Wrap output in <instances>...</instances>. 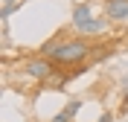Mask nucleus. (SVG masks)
Listing matches in <instances>:
<instances>
[{"label":"nucleus","mask_w":128,"mask_h":122,"mask_svg":"<svg viewBox=\"0 0 128 122\" xmlns=\"http://www.w3.org/2000/svg\"><path fill=\"white\" fill-rule=\"evenodd\" d=\"M93 49H96V44H93L90 38L76 35V38H70L56 55H52V61H56L58 70H61V67H79V64H88V61H90Z\"/></svg>","instance_id":"nucleus-1"},{"label":"nucleus","mask_w":128,"mask_h":122,"mask_svg":"<svg viewBox=\"0 0 128 122\" xmlns=\"http://www.w3.org/2000/svg\"><path fill=\"white\" fill-rule=\"evenodd\" d=\"M20 70H24V76H29V79H35V81H41V84L58 73L56 61H52V58H44V55H32V58H26L24 64H20Z\"/></svg>","instance_id":"nucleus-2"},{"label":"nucleus","mask_w":128,"mask_h":122,"mask_svg":"<svg viewBox=\"0 0 128 122\" xmlns=\"http://www.w3.org/2000/svg\"><path fill=\"white\" fill-rule=\"evenodd\" d=\"M102 6H105V17L111 23L128 20V0H102Z\"/></svg>","instance_id":"nucleus-3"},{"label":"nucleus","mask_w":128,"mask_h":122,"mask_svg":"<svg viewBox=\"0 0 128 122\" xmlns=\"http://www.w3.org/2000/svg\"><path fill=\"white\" fill-rule=\"evenodd\" d=\"M108 26H111L108 17H93V20H88V23H82V26H73V29H76L82 38H93V35L108 32Z\"/></svg>","instance_id":"nucleus-4"},{"label":"nucleus","mask_w":128,"mask_h":122,"mask_svg":"<svg viewBox=\"0 0 128 122\" xmlns=\"http://www.w3.org/2000/svg\"><path fill=\"white\" fill-rule=\"evenodd\" d=\"M67 41H70V35H67V29H61L58 35H52V38H47L44 44H41L38 55H44V58H52V55L58 52V49H61L64 44H67Z\"/></svg>","instance_id":"nucleus-5"},{"label":"nucleus","mask_w":128,"mask_h":122,"mask_svg":"<svg viewBox=\"0 0 128 122\" xmlns=\"http://www.w3.org/2000/svg\"><path fill=\"white\" fill-rule=\"evenodd\" d=\"M79 111H82V99H70V105L64 108V111H58V114L52 116L50 122H73Z\"/></svg>","instance_id":"nucleus-6"},{"label":"nucleus","mask_w":128,"mask_h":122,"mask_svg":"<svg viewBox=\"0 0 128 122\" xmlns=\"http://www.w3.org/2000/svg\"><path fill=\"white\" fill-rule=\"evenodd\" d=\"M88 20H93V9H90V3L73 6V26H82V23H88Z\"/></svg>","instance_id":"nucleus-7"},{"label":"nucleus","mask_w":128,"mask_h":122,"mask_svg":"<svg viewBox=\"0 0 128 122\" xmlns=\"http://www.w3.org/2000/svg\"><path fill=\"white\" fill-rule=\"evenodd\" d=\"M99 122H114V114H102V116H99Z\"/></svg>","instance_id":"nucleus-8"},{"label":"nucleus","mask_w":128,"mask_h":122,"mask_svg":"<svg viewBox=\"0 0 128 122\" xmlns=\"http://www.w3.org/2000/svg\"><path fill=\"white\" fill-rule=\"evenodd\" d=\"M15 3H20V0H3V6H15Z\"/></svg>","instance_id":"nucleus-9"},{"label":"nucleus","mask_w":128,"mask_h":122,"mask_svg":"<svg viewBox=\"0 0 128 122\" xmlns=\"http://www.w3.org/2000/svg\"><path fill=\"white\" fill-rule=\"evenodd\" d=\"M125 44H128V38H125Z\"/></svg>","instance_id":"nucleus-10"}]
</instances>
